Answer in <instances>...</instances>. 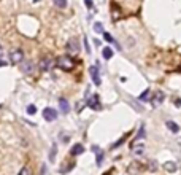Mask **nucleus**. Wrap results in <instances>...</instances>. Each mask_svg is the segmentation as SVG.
<instances>
[{"instance_id": "5", "label": "nucleus", "mask_w": 181, "mask_h": 175, "mask_svg": "<svg viewBox=\"0 0 181 175\" xmlns=\"http://www.w3.org/2000/svg\"><path fill=\"white\" fill-rule=\"evenodd\" d=\"M87 105H89L92 110H100V108H102V105H100L99 96L94 94V96H91V97H87Z\"/></svg>"}, {"instance_id": "6", "label": "nucleus", "mask_w": 181, "mask_h": 175, "mask_svg": "<svg viewBox=\"0 0 181 175\" xmlns=\"http://www.w3.org/2000/svg\"><path fill=\"white\" fill-rule=\"evenodd\" d=\"M43 118L46 119V121H54L56 118H57V110H54V108H45L43 110Z\"/></svg>"}, {"instance_id": "8", "label": "nucleus", "mask_w": 181, "mask_h": 175, "mask_svg": "<svg viewBox=\"0 0 181 175\" xmlns=\"http://www.w3.org/2000/svg\"><path fill=\"white\" fill-rule=\"evenodd\" d=\"M89 73H91L92 81L95 83V86H100V85H102V80H100V72H99V68L92 65V67L89 68Z\"/></svg>"}, {"instance_id": "27", "label": "nucleus", "mask_w": 181, "mask_h": 175, "mask_svg": "<svg viewBox=\"0 0 181 175\" xmlns=\"http://www.w3.org/2000/svg\"><path fill=\"white\" fill-rule=\"evenodd\" d=\"M149 169H151V170H154V169H156V164L152 162V161H151V164H149Z\"/></svg>"}, {"instance_id": "14", "label": "nucleus", "mask_w": 181, "mask_h": 175, "mask_svg": "<svg viewBox=\"0 0 181 175\" xmlns=\"http://www.w3.org/2000/svg\"><path fill=\"white\" fill-rule=\"evenodd\" d=\"M164 169L169 170V172H175V170H176V164L173 162V161H167V162L164 164Z\"/></svg>"}, {"instance_id": "1", "label": "nucleus", "mask_w": 181, "mask_h": 175, "mask_svg": "<svg viewBox=\"0 0 181 175\" xmlns=\"http://www.w3.org/2000/svg\"><path fill=\"white\" fill-rule=\"evenodd\" d=\"M56 65L59 68H62V70H72L73 65H75V62H73V59H70L68 56H62V57H57V61L54 62Z\"/></svg>"}, {"instance_id": "17", "label": "nucleus", "mask_w": 181, "mask_h": 175, "mask_svg": "<svg viewBox=\"0 0 181 175\" xmlns=\"http://www.w3.org/2000/svg\"><path fill=\"white\" fill-rule=\"evenodd\" d=\"M53 2L57 8H65L67 7V0H53Z\"/></svg>"}, {"instance_id": "23", "label": "nucleus", "mask_w": 181, "mask_h": 175, "mask_svg": "<svg viewBox=\"0 0 181 175\" xmlns=\"http://www.w3.org/2000/svg\"><path fill=\"white\" fill-rule=\"evenodd\" d=\"M56 150H57V148H56V145H53V150H51V154H49V159H51V161H54V156H56Z\"/></svg>"}, {"instance_id": "7", "label": "nucleus", "mask_w": 181, "mask_h": 175, "mask_svg": "<svg viewBox=\"0 0 181 175\" xmlns=\"http://www.w3.org/2000/svg\"><path fill=\"white\" fill-rule=\"evenodd\" d=\"M21 70L26 73V75H30V73H34L35 70V65L32 61H22L21 62Z\"/></svg>"}, {"instance_id": "12", "label": "nucleus", "mask_w": 181, "mask_h": 175, "mask_svg": "<svg viewBox=\"0 0 181 175\" xmlns=\"http://www.w3.org/2000/svg\"><path fill=\"white\" fill-rule=\"evenodd\" d=\"M162 102H164V93H156L154 99H152V105L157 107V105H160Z\"/></svg>"}, {"instance_id": "20", "label": "nucleus", "mask_w": 181, "mask_h": 175, "mask_svg": "<svg viewBox=\"0 0 181 175\" xmlns=\"http://www.w3.org/2000/svg\"><path fill=\"white\" fill-rule=\"evenodd\" d=\"M27 113H29V115H35V113H37L35 105H29V107H27Z\"/></svg>"}, {"instance_id": "11", "label": "nucleus", "mask_w": 181, "mask_h": 175, "mask_svg": "<svg viewBox=\"0 0 181 175\" xmlns=\"http://www.w3.org/2000/svg\"><path fill=\"white\" fill-rule=\"evenodd\" d=\"M83 151H84V146H83L81 143H76V145H73V148L70 150V154L72 156H78V154H81Z\"/></svg>"}, {"instance_id": "18", "label": "nucleus", "mask_w": 181, "mask_h": 175, "mask_svg": "<svg viewBox=\"0 0 181 175\" xmlns=\"http://www.w3.org/2000/svg\"><path fill=\"white\" fill-rule=\"evenodd\" d=\"M94 30L97 32V34H103V26H102L100 22H95V24H94Z\"/></svg>"}, {"instance_id": "26", "label": "nucleus", "mask_w": 181, "mask_h": 175, "mask_svg": "<svg viewBox=\"0 0 181 175\" xmlns=\"http://www.w3.org/2000/svg\"><path fill=\"white\" fill-rule=\"evenodd\" d=\"M175 105H176V107H180V105H181V99H176L175 100Z\"/></svg>"}, {"instance_id": "16", "label": "nucleus", "mask_w": 181, "mask_h": 175, "mask_svg": "<svg viewBox=\"0 0 181 175\" xmlns=\"http://www.w3.org/2000/svg\"><path fill=\"white\" fill-rule=\"evenodd\" d=\"M149 99H151V97H149V89L143 91L141 96H140V100H141V102H146V100H149Z\"/></svg>"}, {"instance_id": "19", "label": "nucleus", "mask_w": 181, "mask_h": 175, "mask_svg": "<svg viewBox=\"0 0 181 175\" xmlns=\"http://www.w3.org/2000/svg\"><path fill=\"white\" fill-rule=\"evenodd\" d=\"M18 175H32V172H30V169L29 167H22L21 170H19V174Z\"/></svg>"}, {"instance_id": "29", "label": "nucleus", "mask_w": 181, "mask_h": 175, "mask_svg": "<svg viewBox=\"0 0 181 175\" xmlns=\"http://www.w3.org/2000/svg\"><path fill=\"white\" fill-rule=\"evenodd\" d=\"M0 54H2V45H0Z\"/></svg>"}, {"instance_id": "3", "label": "nucleus", "mask_w": 181, "mask_h": 175, "mask_svg": "<svg viewBox=\"0 0 181 175\" xmlns=\"http://www.w3.org/2000/svg\"><path fill=\"white\" fill-rule=\"evenodd\" d=\"M10 61H11V64H21L24 61V53H22V49H13L10 53Z\"/></svg>"}, {"instance_id": "4", "label": "nucleus", "mask_w": 181, "mask_h": 175, "mask_svg": "<svg viewBox=\"0 0 181 175\" xmlns=\"http://www.w3.org/2000/svg\"><path fill=\"white\" fill-rule=\"evenodd\" d=\"M53 65H54V61L51 57H43L40 61V70L41 72H48V70H51L53 68Z\"/></svg>"}, {"instance_id": "13", "label": "nucleus", "mask_w": 181, "mask_h": 175, "mask_svg": "<svg viewBox=\"0 0 181 175\" xmlns=\"http://www.w3.org/2000/svg\"><path fill=\"white\" fill-rule=\"evenodd\" d=\"M102 56H103V59H111L113 57V49L110 46H105L103 51H102Z\"/></svg>"}, {"instance_id": "10", "label": "nucleus", "mask_w": 181, "mask_h": 175, "mask_svg": "<svg viewBox=\"0 0 181 175\" xmlns=\"http://www.w3.org/2000/svg\"><path fill=\"white\" fill-rule=\"evenodd\" d=\"M132 153L141 156L143 153H145V145L143 143H132Z\"/></svg>"}, {"instance_id": "28", "label": "nucleus", "mask_w": 181, "mask_h": 175, "mask_svg": "<svg viewBox=\"0 0 181 175\" xmlns=\"http://www.w3.org/2000/svg\"><path fill=\"white\" fill-rule=\"evenodd\" d=\"M5 64H7V62H3V61H0V65H5Z\"/></svg>"}, {"instance_id": "21", "label": "nucleus", "mask_w": 181, "mask_h": 175, "mask_svg": "<svg viewBox=\"0 0 181 175\" xmlns=\"http://www.w3.org/2000/svg\"><path fill=\"white\" fill-rule=\"evenodd\" d=\"M102 161H103V153H97V165H102Z\"/></svg>"}, {"instance_id": "2", "label": "nucleus", "mask_w": 181, "mask_h": 175, "mask_svg": "<svg viewBox=\"0 0 181 175\" xmlns=\"http://www.w3.org/2000/svg\"><path fill=\"white\" fill-rule=\"evenodd\" d=\"M67 53L70 54V56H75V54L80 53V41H78V38H75V37H72L70 40L67 41Z\"/></svg>"}, {"instance_id": "24", "label": "nucleus", "mask_w": 181, "mask_h": 175, "mask_svg": "<svg viewBox=\"0 0 181 175\" xmlns=\"http://www.w3.org/2000/svg\"><path fill=\"white\" fill-rule=\"evenodd\" d=\"M84 46H86V53H91V48H89V45H87V38L84 37Z\"/></svg>"}, {"instance_id": "25", "label": "nucleus", "mask_w": 181, "mask_h": 175, "mask_svg": "<svg viewBox=\"0 0 181 175\" xmlns=\"http://www.w3.org/2000/svg\"><path fill=\"white\" fill-rule=\"evenodd\" d=\"M84 2H86L87 8H91V10H92V8H94V5H92V0H84Z\"/></svg>"}, {"instance_id": "22", "label": "nucleus", "mask_w": 181, "mask_h": 175, "mask_svg": "<svg viewBox=\"0 0 181 175\" xmlns=\"http://www.w3.org/2000/svg\"><path fill=\"white\" fill-rule=\"evenodd\" d=\"M103 38H105L106 41H108V43H111V41H113V37H111V35L108 34V32H103Z\"/></svg>"}, {"instance_id": "15", "label": "nucleus", "mask_w": 181, "mask_h": 175, "mask_svg": "<svg viewBox=\"0 0 181 175\" xmlns=\"http://www.w3.org/2000/svg\"><path fill=\"white\" fill-rule=\"evenodd\" d=\"M165 126L169 127L171 132H178V131H180V126H178L176 123H173V121H167V123H165Z\"/></svg>"}, {"instance_id": "9", "label": "nucleus", "mask_w": 181, "mask_h": 175, "mask_svg": "<svg viewBox=\"0 0 181 175\" xmlns=\"http://www.w3.org/2000/svg\"><path fill=\"white\" fill-rule=\"evenodd\" d=\"M59 107H60V112H62L64 115H67L68 112H70V104H68V100L65 97L59 99Z\"/></svg>"}]
</instances>
